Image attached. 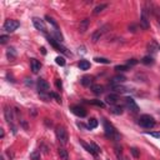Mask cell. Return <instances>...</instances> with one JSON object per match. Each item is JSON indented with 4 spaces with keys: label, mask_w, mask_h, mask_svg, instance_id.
<instances>
[{
    "label": "cell",
    "mask_w": 160,
    "mask_h": 160,
    "mask_svg": "<svg viewBox=\"0 0 160 160\" xmlns=\"http://www.w3.org/2000/svg\"><path fill=\"white\" fill-rule=\"evenodd\" d=\"M106 160H109V159H106Z\"/></svg>",
    "instance_id": "obj_45"
},
{
    "label": "cell",
    "mask_w": 160,
    "mask_h": 160,
    "mask_svg": "<svg viewBox=\"0 0 160 160\" xmlns=\"http://www.w3.org/2000/svg\"><path fill=\"white\" fill-rule=\"evenodd\" d=\"M32 24L36 30H39L41 32H46V25H45L44 20H41L39 18H32Z\"/></svg>",
    "instance_id": "obj_9"
},
{
    "label": "cell",
    "mask_w": 160,
    "mask_h": 160,
    "mask_svg": "<svg viewBox=\"0 0 160 160\" xmlns=\"http://www.w3.org/2000/svg\"><path fill=\"white\" fill-rule=\"evenodd\" d=\"M115 154H116V156H118V159H119V160H122L121 148H119V146H115Z\"/></svg>",
    "instance_id": "obj_34"
},
{
    "label": "cell",
    "mask_w": 160,
    "mask_h": 160,
    "mask_svg": "<svg viewBox=\"0 0 160 160\" xmlns=\"http://www.w3.org/2000/svg\"><path fill=\"white\" fill-rule=\"evenodd\" d=\"M92 79H94L92 76H90V75H85V76L81 78L80 81H81V84H82L84 86H90V85L92 86Z\"/></svg>",
    "instance_id": "obj_15"
},
{
    "label": "cell",
    "mask_w": 160,
    "mask_h": 160,
    "mask_svg": "<svg viewBox=\"0 0 160 160\" xmlns=\"http://www.w3.org/2000/svg\"><path fill=\"white\" fill-rule=\"evenodd\" d=\"M91 90H92V92H94V94L100 95V94H102V92H104V86H102V85H98V84H95V85H92V86H91Z\"/></svg>",
    "instance_id": "obj_18"
},
{
    "label": "cell",
    "mask_w": 160,
    "mask_h": 160,
    "mask_svg": "<svg viewBox=\"0 0 160 160\" xmlns=\"http://www.w3.org/2000/svg\"><path fill=\"white\" fill-rule=\"evenodd\" d=\"M89 102H90V104H92V105H96V106H99V108H104V106H105V104H104L101 100H96V99L90 100Z\"/></svg>",
    "instance_id": "obj_30"
},
{
    "label": "cell",
    "mask_w": 160,
    "mask_h": 160,
    "mask_svg": "<svg viewBox=\"0 0 160 160\" xmlns=\"http://www.w3.org/2000/svg\"><path fill=\"white\" fill-rule=\"evenodd\" d=\"M48 41L58 50V51H61V52H66V49H65V46H62L58 40H55L54 38H51V36H48Z\"/></svg>",
    "instance_id": "obj_12"
},
{
    "label": "cell",
    "mask_w": 160,
    "mask_h": 160,
    "mask_svg": "<svg viewBox=\"0 0 160 160\" xmlns=\"http://www.w3.org/2000/svg\"><path fill=\"white\" fill-rule=\"evenodd\" d=\"M108 29H109V25H104V26H101L100 29H98L96 31H94L92 32V35H91V40H92V42H96V41H99L100 40V38L108 31Z\"/></svg>",
    "instance_id": "obj_7"
},
{
    "label": "cell",
    "mask_w": 160,
    "mask_h": 160,
    "mask_svg": "<svg viewBox=\"0 0 160 160\" xmlns=\"http://www.w3.org/2000/svg\"><path fill=\"white\" fill-rule=\"evenodd\" d=\"M124 81H125V76H122V75H116L111 79V84H120Z\"/></svg>",
    "instance_id": "obj_20"
},
{
    "label": "cell",
    "mask_w": 160,
    "mask_h": 160,
    "mask_svg": "<svg viewBox=\"0 0 160 160\" xmlns=\"http://www.w3.org/2000/svg\"><path fill=\"white\" fill-rule=\"evenodd\" d=\"M19 26H20V22H19L18 20L8 19V20H5V22H4V25H2V29H4L5 31H8V32H12V31H15Z\"/></svg>",
    "instance_id": "obj_4"
},
{
    "label": "cell",
    "mask_w": 160,
    "mask_h": 160,
    "mask_svg": "<svg viewBox=\"0 0 160 160\" xmlns=\"http://www.w3.org/2000/svg\"><path fill=\"white\" fill-rule=\"evenodd\" d=\"M130 151H131V154H132V156H134V158H139V156H140V154H139V151H138V149H136V148H131V149H130Z\"/></svg>",
    "instance_id": "obj_37"
},
{
    "label": "cell",
    "mask_w": 160,
    "mask_h": 160,
    "mask_svg": "<svg viewBox=\"0 0 160 160\" xmlns=\"http://www.w3.org/2000/svg\"><path fill=\"white\" fill-rule=\"evenodd\" d=\"M0 136L4 138V130H2V129H1V131H0Z\"/></svg>",
    "instance_id": "obj_43"
},
{
    "label": "cell",
    "mask_w": 160,
    "mask_h": 160,
    "mask_svg": "<svg viewBox=\"0 0 160 160\" xmlns=\"http://www.w3.org/2000/svg\"><path fill=\"white\" fill-rule=\"evenodd\" d=\"M98 120L96 119H94V118H91V119H89V121H88V129H95L96 126H98Z\"/></svg>",
    "instance_id": "obj_23"
},
{
    "label": "cell",
    "mask_w": 160,
    "mask_h": 160,
    "mask_svg": "<svg viewBox=\"0 0 160 160\" xmlns=\"http://www.w3.org/2000/svg\"><path fill=\"white\" fill-rule=\"evenodd\" d=\"M139 125L140 126H142V128H145V129H151V128H154L155 126V119L152 118V116H150V115H141L140 118H139Z\"/></svg>",
    "instance_id": "obj_2"
},
{
    "label": "cell",
    "mask_w": 160,
    "mask_h": 160,
    "mask_svg": "<svg viewBox=\"0 0 160 160\" xmlns=\"http://www.w3.org/2000/svg\"><path fill=\"white\" fill-rule=\"evenodd\" d=\"M70 110H71V112H72L74 115H76V116H79V118H84V116H86V110H85L84 108L79 106V105L71 106Z\"/></svg>",
    "instance_id": "obj_11"
},
{
    "label": "cell",
    "mask_w": 160,
    "mask_h": 160,
    "mask_svg": "<svg viewBox=\"0 0 160 160\" xmlns=\"http://www.w3.org/2000/svg\"><path fill=\"white\" fill-rule=\"evenodd\" d=\"M56 86H58V89H61V88H62V84H61V81H60L59 79L56 80Z\"/></svg>",
    "instance_id": "obj_42"
},
{
    "label": "cell",
    "mask_w": 160,
    "mask_h": 160,
    "mask_svg": "<svg viewBox=\"0 0 160 160\" xmlns=\"http://www.w3.org/2000/svg\"><path fill=\"white\" fill-rule=\"evenodd\" d=\"M152 14H154V16H155V19H156V22H158L159 28H160V8H154Z\"/></svg>",
    "instance_id": "obj_24"
},
{
    "label": "cell",
    "mask_w": 160,
    "mask_h": 160,
    "mask_svg": "<svg viewBox=\"0 0 160 160\" xmlns=\"http://www.w3.org/2000/svg\"><path fill=\"white\" fill-rule=\"evenodd\" d=\"M49 89H50V85L46 80L44 79H39L38 80V90L40 94H45V92H49Z\"/></svg>",
    "instance_id": "obj_8"
},
{
    "label": "cell",
    "mask_w": 160,
    "mask_h": 160,
    "mask_svg": "<svg viewBox=\"0 0 160 160\" xmlns=\"http://www.w3.org/2000/svg\"><path fill=\"white\" fill-rule=\"evenodd\" d=\"M50 96H51V98H55V99H56V101L61 102V100H60V96H59L58 94H55V92H50Z\"/></svg>",
    "instance_id": "obj_41"
},
{
    "label": "cell",
    "mask_w": 160,
    "mask_h": 160,
    "mask_svg": "<svg viewBox=\"0 0 160 160\" xmlns=\"http://www.w3.org/2000/svg\"><path fill=\"white\" fill-rule=\"evenodd\" d=\"M140 25L144 30H148L150 26V21H149V12L146 10V8H142L141 10V15H140Z\"/></svg>",
    "instance_id": "obj_5"
},
{
    "label": "cell",
    "mask_w": 160,
    "mask_h": 160,
    "mask_svg": "<svg viewBox=\"0 0 160 160\" xmlns=\"http://www.w3.org/2000/svg\"><path fill=\"white\" fill-rule=\"evenodd\" d=\"M30 68H31V71L32 72H39V70L41 69V64H40V61H38L36 59H31L30 60Z\"/></svg>",
    "instance_id": "obj_14"
},
{
    "label": "cell",
    "mask_w": 160,
    "mask_h": 160,
    "mask_svg": "<svg viewBox=\"0 0 160 160\" xmlns=\"http://www.w3.org/2000/svg\"><path fill=\"white\" fill-rule=\"evenodd\" d=\"M55 61H56V64L60 65V66H64V65H65V59H64L62 56H58V58L55 59Z\"/></svg>",
    "instance_id": "obj_33"
},
{
    "label": "cell",
    "mask_w": 160,
    "mask_h": 160,
    "mask_svg": "<svg viewBox=\"0 0 160 160\" xmlns=\"http://www.w3.org/2000/svg\"><path fill=\"white\" fill-rule=\"evenodd\" d=\"M94 60L96 62H100V64H110V60L109 59H105V58H95Z\"/></svg>",
    "instance_id": "obj_31"
},
{
    "label": "cell",
    "mask_w": 160,
    "mask_h": 160,
    "mask_svg": "<svg viewBox=\"0 0 160 160\" xmlns=\"http://www.w3.org/2000/svg\"><path fill=\"white\" fill-rule=\"evenodd\" d=\"M55 134H56V139H58V141H59L61 145H66V144H68L69 135H68V131L65 130V128H62V126H58L56 130H55Z\"/></svg>",
    "instance_id": "obj_3"
},
{
    "label": "cell",
    "mask_w": 160,
    "mask_h": 160,
    "mask_svg": "<svg viewBox=\"0 0 160 160\" xmlns=\"http://www.w3.org/2000/svg\"><path fill=\"white\" fill-rule=\"evenodd\" d=\"M4 115H5V120L8 121V124L12 126V131H14V132H16V129H15V126H14L15 116H14V114H12V110H11L9 106H6V108H5V110H4Z\"/></svg>",
    "instance_id": "obj_6"
},
{
    "label": "cell",
    "mask_w": 160,
    "mask_h": 160,
    "mask_svg": "<svg viewBox=\"0 0 160 160\" xmlns=\"http://www.w3.org/2000/svg\"><path fill=\"white\" fill-rule=\"evenodd\" d=\"M141 62L145 64V65H152L154 64V59L151 56H144L142 60H141Z\"/></svg>",
    "instance_id": "obj_26"
},
{
    "label": "cell",
    "mask_w": 160,
    "mask_h": 160,
    "mask_svg": "<svg viewBox=\"0 0 160 160\" xmlns=\"http://www.w3.org/2000/svg\"><path fill=\"white\" fill-rule=\"evenodd\" d=\"M146 134H149V135H151L156 139H160V131H148Z\"/></svg>",
    "instance_id": "obj_36"
},
{
    "label": "cell",
    "mask_w": 160,
    "mask_h": 160,
    "mask_svg": "<svg viewBox=\"0 0 160 160\" xmlns=\"http://www.w3.org/2000/svg\"><path fill=\"white\" fill-rule=\"evenodd\" d=\"M6 55L9 59H15L16 58V52H15V49L14 48H9L8 51H6Z\"/></svg>",
    "instance_id": "obj_25"
},
{
    "label": "cell",
    "mask_w": 160,
    "mask_h": 160,
    "mask_svg": "<svg viewBox=\"0 0 160 160\" xmlns=\"http://www.w3.org/2000/svg\"><path fill=\"white\" fill-rule=\"evenodd\" d=\"M45 19H46V20H48V21H49V22H50L55 29H58V24L54 21V19H52V18H50V16H45Z\"/></svg>",
    "instance_id": "obj_35"
},
{
    "label": "cell",
    "mask_w": 160,
    "mask_h": 160,
    "mask_svg": "<svg viewBox=\"0 0 160 160\" xmlns=\"http://www.w3.org/2000/svg\"><path fill=\"white\" fill-rule=\"evenodd\" d=\"M111 112L115 114V115H121V114H122V106L114 105V106L111 108Z\"/></svg>",
    "instance_id": "obj_22"
},
{
    "label": "cell",
    "mask_w": 160,
    "mask_h": 160,
    "mask_svg": "<svg viewBox=\"0 0 160 160\" xmlns=\"http://www.w3.org/2000/svg\"><path fill=\"white\" fill-rule=\"evenodd\" d=\"M115 70L116 71H126V70H129V66L128 65H116L115 66Z\"/></svg>",
    "instance_id": "obj_32"
},
{
    "label": "cell",
    "mask_w": 160,
    "mask_h": 160,
    "mask_svg": "<svg viewBox=\"0 0 160 160\" xmlns=\"http://www.w3.org/2000/svg\"><path fill=\"white\" fill-rule=\"evenodd\" d=\"M125 104H126L128 109H130L132 112H138L139 111V106H138V104L135 102V100L132 98H130V96L125 98Z\"/></svg>",
    "instance_id": "obj_10"
},
{
    "label": "cell",
    "mask_w": 160,
    "mask_h": 160,
    "mask_svg": "<svg viewBox=\"0 0 160 160\" xmlns=\"http://www.w3.org/2000/svg\"><path fill=\"white\" fill-rule=\"evenodd\" d=\"M102 124H104L105 135H106L108 138H111V139L118 140V139H119V134H118L116 129L112 126V124H111V122H109L108 120H102Z\"/></svg>",
    "instance_id": "obj_1"
},
{
    "label": "cell",
    "mask_w": 160,
    "mask_h": 160,
    "mask_svg": "<svg viewBox=\"0 0 160 160\" xmlns=\"http://www.w3.org/2000/svg\"><path fill=\"white\" fill-rule=\"evenodd\" d=\"M8 40H9V36H8V35H1V36H0V42H1V44L8 42Z\"/></svg>",
    "instance_id": "obj_40"
},
{
    "label": "cell",
    "mask_w": 160,
    "mask_h": 160,
    "mask_svg": "<svg viewBox=\"0 0 160 160\" xmlns=\"http://www.w3.org/2000/svg\"><path fill=\"white\" fill-rule=\"evenodd\" d=\"M59 155H60V158H61L62 160H68V151H66L65 149L60 148V149H59Z\"/></svg>",
    "instance_id": "obj_28"
},
{
    "label": "cell",
    "mask_w": 160,
    "mask_h": 160,
    "mask_svg": "<svg viewBox=\"0 0 160 160\" xmlns=\"http://www.w3.org/2000/svg\"><path fill=\"white\" fill-rule=\"evenodd\" d=\"M118 100H119V96H118V94H114V92L105 96V101H106L109 105H111V106L116 105V104H118Z\"/></svg>",
    "instance_id": "obj_13"
},
{
    "label": "cell",
    "mask_w": 160,
    "mask_h": 160,
    "mask_svg": "<svg viewBox=\"0 0 160 160\" xmlns=\"http://www.w3.org/2000/svg\"><path fill=\"white\" fill-rule=\"evenodd\" d=\"M90 145L92 146V149H94V151H95L96 154H99V152H101V149H100V148H99V146H98V145H96L95 142H91Z\"/></svg>",
    "instance_id": "obj_38"
},
{
    "label": "cell",
    "mask_w": 160,
    "mask_h": 160,
    "mask_svg": "<svg viewBox=\"0 0 160 160\" xmlns=\"http://www.w3.org/2000/svg\"><path fill=\"white\" fill-rule=\"evenodd\" d=\"M30 159H31V160H40V151L34 150V151L30 154Z\"/></svg>",
    "instance_id": "obj_29"
},
{
    "label": "cell",
    "mask_w": 160,
    "mask_h": 160,
    "mask_svg": "<svg viewBox=\"0 0 160 160\" xmlns=\"http://www.w3.org/2000/svg\"><path fill=\"white\" fill-rule=\"evenodd\" d=\"M106 8H108V5H106V4H100V5H98V6L94 9V11H92V12H94V14H99V12H101V11H102L104 9H106Z\"/></svg>",
    "instance_id": "obj_27"
},
{
    "label": "cell",
    "mask_w": 160,
    "mask_h": 160,
    "mask_svg": "<svg viewBox=\"0 0 160 160\" xmlns=\"http://www.w3.org/2000/svg\"><path fill=\"white\" fill-rule=\"evenodd\" d=\"M88 26H89V19H84L79 25V31L80 32H85L88 30Z\"/></svg>",
    "instance_id": "obj_16"
},
{
    "label": "cell",
    "mask_w": 160,
    "mask_h": 160,
    "mask_svg": "<svg viewBox=\"0 0 160 160\" xmlns=\"http://www.w3.org/2000/svg\"><path fill=\"white\" fill-rule=\"evenodd\" d=\"M79 68H80V70H88L90 68V62L88 60H80Z\"/></svg>",
    "instance_id": "obj_21"
},
{
    "label": "cell",
    "mask_w": 160,
    "mask_h": 160,
    "mask_svg": "<svg viewBox=\"0 0 160 160\" xmlns=\"http://www.w3.org/2000/svg\"><path fill=\"white\" fill-rule=\"evenodd\" d=\"M80 160H84V159H80Z\"/></svg>",
    "instance_id": "obj_44"
},
{
    "label": "cell",
    "mask_w": 160,
    "mask_h": 160,
    "mask_svg": "<svg viewBox=\"0 0 160 160\" xmlns=\"http://www.w3.org/2000/svg\"><path fill=\"white\" fill-rule=\"evenodd\" d=\"M80 144H81V145H82V146L85 148V150H86L88 152H90L91 155H95V156L98 155V154H96V152L94 151V149H92V146H91V145H89V144H86V142H84L82 140H80Z\"/></svg>",
    "instance_id": "obj_19"
},
{
    "label": "cell",
    "mask_w": 160,
    "mask_h": 160,
    "mask_svg": "<svg viewBox=\"0 0 160 160\" xmlns=\"http://www.w3.org/2000/svg\"><path fill=\"white\" fill-rule=\"evenodd\" d=\"M136 64H138V60H136V59H129L126 65H128V66H132V65H136Z\"/></svg>",
    "instance_id": "obj_39"
},
{
    "label": "cell",
    "mask_w": 160,
    "mask_h": 160,
    "mask_svg": "<svg viewBox=\"0 0 160 160\" xmlns=\"http://www.w3.org/2000/svg\"><path fill=\"white\" fill-rule=\"evenodd\" d=\"M111 89L115 91V92H125L126 91V88L120 85V84H111Z\"/></svg>",
    "instance_id": "obj_17"
}]
</instances>
